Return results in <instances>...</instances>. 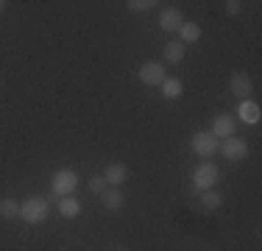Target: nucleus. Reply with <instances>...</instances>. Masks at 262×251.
I'll list each match as a JSON object with an SVG mask.
<instances>
[{
    "label": "nucleus",
    "mask_w": 262,
    "mask_h": 251,
    "mask_svg": "<svg viewBox=\"0 0 262 251\" xmlns=\"http://www.w3.org/2000/svg\"><path fill=\"white\" fill-rule=\"evenodd\" d=\"M20 204L17 198H0V218L11 221V218H20Z\"/></svg>",
    "instance_id": "17"
},
{
    "label": "nucleus",
    "mask_w": 262,
    "mask_h": 251,
    "mask_svg": "<svg viewBox=\"0 0 262 251\" xmlns=\"http://www.w3.org/2000/svg\"><path fill=\"white\" fill-rule=\"evenodd\" d=\"M217 145H221V140H215L209 131H195V134H192V140H190V148L195 151V156H201V159L215 156L217 154Z\"/></svg>",
    "instance_id": "4"
},
{
    "label": "nucleus",
    "mask_w": 262,
    "mask_h": 251,
    "mask_svg": "<svg viewBox=\"0 0 262 251\" xmlns=\"http://www.w3.org/2000/svg\"><path fill=\"white\" fill-rule=\"evenodd\" d=\"M240 9H243V3H237V0H229V3H226V14L229 17H237V14H240Z\"/></svg>",
    "instance_id": "21"
},
{
    "label": "nucleus",
    "mask_w": 262,
    "mask_h": 251,
    "mask_svg": "<svg viewBox=\"0 0 262 251\" xmlns=\"http://www.w3.org/2000/svg\"><path fill=\"white\" fill-rule=\"evenodd\" d=\"M217 179H221V171H217V165H212V162H201V165L192 171V184H195V190H212V184H217Z\"/></svg>",
    "instance_id": "3"
},
{
    "label": "nucleus",
    "mask_w": 262,
    "mask_h": 251,
    "mask_svg": "<svg viewBox=\"0 0 262 251\" xmlns=\"http://www.w3.org/2000/svg\"><path fill=\"white\" fill-rule=\"evenodd\" d=\"M229 90H232V95L248 100V95L254 92V81L248 73H234L232 78H229Z\"/></svg>",
    "instance_id": "8"
},
{
    "label": "nucleus",
    "mask_w": 262,
    "mask_h": 251,
    "mask_svg": "<svg viewBox=\"0 0 262 251\" xmlns=\"http://www.w3.org/2000/svg\"><path fill=\"white\" fill-rule=\"evenodd\" d=\"M51 187H53V196H59V198L73 196V193H76V187H78V173L73 171V168H61V171L53 173Z\"/></svg>",
    "instance_id": "2"
},
{
    "label": "nucleus",
    "mask_w": 262,
    "mask_h": 251,
    "mask_svg": "<svg viewBox=\"0 0 262 251\" xmlns=\"http://www.w3.org/2000/svg\"><path fill=\"white\" fill-rule=\"evenodd\" d=\"M128 9L131 11H148V9H154L157 6V0H128Z\"/></svg>",
    "instance_id": "19"
},
{
    "label": "nucleus",
    "mask_w": 262,
    "mask_h": 251,
    "mask_svg": "<svg viewBox=\"0 0 262 251\" xmlns=\"http://www.w3.org/2000/svg\"><path fill=\"white\" fill-rule=\"evenodd\" d=\"M106 187H109V184H106L103 176H92V179H90V190H92V193H103Z\"/></svg>",
    "instance_id": "20"
},
{
    "label": "nucleus",
    "mask_w": 262,
    "mask_h": 251,
    "mask_svg": "<svg viewBox=\"0 0 262 251\" xmlns=\"http://www.w3.org/2000/svg\"><path fill=\"white\" fill-rule=\"evenodd\" d=\"M223 204V196L215 190H204L201 193V206H207V210H217V206Z\"/></svg>",
    "instance_id": "18"
},
{
    "label": "nucleus",
    "mask_w": 262,
    "mask_h": 251,
    "mask_svg": "<svg viewBox=\"0 0 262 251\" xmlns=\"http://www.w3.org/2000/svg\"><path fill=\"white\" fill-rule=\"evenodd\" d=\"M182 92H184V84L179 78H173V75H167L165 81H162V95H165L167 100H176V98H182Z\"/></svg>",
    "instance_id": "15"
},
{
    "label": "nucleus",
    "mask_w": 262,
    "mask_h": 251,
    "mask_svg": "<svg viewBox=\"0 0 262 251\" xmlns=\"http://www.w3.org/2000/svg\"><path fill=\"white\" fill-rule=\"evenodd\" d=\"M101 196H103V206H106V210H112V212H115V210H120V206H123V201H126V198H123V193L117 190V187H106V190L101 193Z\"/></svg>",
    "instance_id": "16"
},
{
    "label": "nucleus",
    "mask_w": 262,
    "mask_h": 251,
    "mask_svg": "<svg viewBox=\"0 0 262 251\" xmlns=\"http://www.w3.org/2000/svg\"><path fill=\"white\" fill-rule=\"evenodd\" d=\"M117 251H131V248H117Z\"/></svg>",
    "instance_id": "23"
},
{
    "label": "nucleus",
    "mask_w": 262,
    "mask_h": 251,
    "mask_svg": "<svg viewBox=\"0 0 262 251\" xmlns=\"http://www.w3.org/2000/svg\"><path fill=\"white\" fill-rule=\"evenodd\" d=\"M103 179H106L109 187H117V184H123V181L128 179V168L123 165V162H109L106 171H103Z\"/></svg>",
    "instance_id": "11"
},
{
    "label": "nucleus",
    "mask_w": 262,
    "mask_h": 251,
    "mask_svg": "<svg viewBox=\"0 0 262 251\" xmlns=\"http://www.w3.org/2000/svg\"><path fill=\"white\" fill-rule=\"evenodd\" d=\"M217 154H223V159L229 162H243L248 156V142L246 140H237V137H229L217 145Z\"/></svg>",
    "instance_id": "6"
},
{
    "label": "nucleus",
    "mask_w": 262,
    "mask_h": 251,
    "mask_svg": "<svg viewBox=\"0 0 262 251\" xmlns=\"http://www.w3.org/2000/svg\"><path fill=\"white\" fill-rule=\"evenodd\" d=\"M184 25V17L179 9H162L159 11V28L167 31V34H176L179 28Z\"/></svg>",
    "instance_id": "9"
},
{
    "label": "nucleus",
    "mask_w": 262,
    "mask_h": 251,
    "mask_svg": "<svg viewBox=\"0 0 262 251\" xmlns=\"http://www.w3.org/2000/svg\"><path fill=\"white\" fill-rule=\"evenodd\" d=\"M184 53H187V48H184L179 39L167 42L165 50H162V56H165V61H167V65H179V61L184 59Z\"/></svg>",
    "instance_id": "14"
},
{
    "label": "nucleus",
    "mask_w": 262,
    "mask_h": 251,
    "mask_svg": "<svg viewBox=\"0 0 262 251\" xmlns=\"http://www.w3.org/2000/svg\"><path fill=\"white\" fill-rule=\"evenodd\" d=\"M3 9H6V3H3V0H0V14H3Z\"/></svg>",
    "instance_id": "22"
},
{
    "label": "nucleus",
    "mask_w": 262,
    "mask_h": 251,
    "mask_svg": "<svg viewBox=\"0 0 262 251\" xmlns=\"http://www.w3.org/2000/svg\"><path fill=\"white\" fill-rule=\"evenodd\" d=\"M234 117L232 115H215V120H212V129H209V134L215 137V140H229V137H234Z\"/></svg>",
    "instance_id": "7"
},
{
    "label": "nucleus",
    "mask_w": 262,
    "mask_h": 251,
    "mask_svg": "<svg viewBox=\"0 0 262 251\" xmlns=\"http://www.w3.org/2000/svg\"><path fill=\"white\" fill-rule=\"evenodd\" d=\"M137 78H140L145 87H162V81L167 78L165 65H162V61H145V65L137 70Z\"/></svg>",
    "instance_id": "5"
},
{
    "label": "nucleus",
    "mask_w": 262,
    "mask_h": 251,
    "mask_svg": "<svg viewBox=\"0 0 262 251\" xmlns=\"http://www.w3.org/2000/svg\"><path fill=\"white\" fill-rule=\"evenodd\" d=\"M56 206H59V215L61 218H67V221H73V218H78V212H81V204L73 196H64V198H59L56 201Z\"/></svg>",
    "instance_id": "13"
},
{
    "label": "nucleus",
    "mask_w": 262,
    "mask_h": 251,
    "mask_svg": "<svg viewBox=\"0 0 262 251\" xmlns=\"http://www.w3.org/2000/svg\"><path fill=\"white\" fill-rule=\"evenodd\" d=\"M237 117H240L243 123H248V126H257L259 117H262L259 103H254V100H240V106H237Z\"/></svg>",
    "instance_id": "10"
},
{
    "label": "nucleus",
    "mask_w": 262,
    "mask_h": 251,
    "mask_svg": "<svg viewBox=\"0 0 262 251\" xmlns=\"http://www.w3.org/2000/svg\"><path fill=\"white\" fill-rule=\"evenodd\" d=\"M198 39H201V25L184 20V25L179 28V42L187 48V45H192V42H198Z\"/></svg>",
    "instance_id": "12"
},
{
    "label": "nucleus",
    "mask_w": 262,
    "mask_h": 251,
    "mask_svg": "<svg viewBox=\"0 0 262 251\" xmlns=\"http://www.w3.org/2000/svg\"><path fill=\"white\" fill-rule=\"evenodd\" d=\"M48 215H51V204L39 196H31L20 204V218L26 221L28 226H36V223H45Z\"/></svg>",
    "instance_id": "1"
}]
</instances>
